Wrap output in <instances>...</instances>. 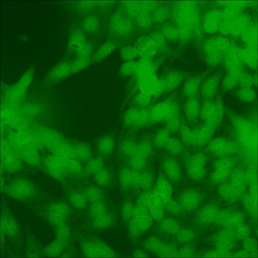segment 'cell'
I'll list each match as a JSON object with an SVG mask.
<instances>
[{
	"mask_svg": "<svg viewBox=\"0 0 258 258\" xmlns=\"http://www.w3.org/2000/svg\"><path fill=\"white\" fill-rule=\"evenodd\" d=\"M115 47L113 43L107 42L100 47L98 52L102 57H104L111 53L114 49Z\"/></svg>",
	"mask_w": 258,
	"mask_h": 258,
	"instance_id": "cell-50",
	"label": "cell"
},
{
	"mask_svg": "<svg viewBox=\"0 0 258 258\" xmlns=\"http://www.w3.org/2000/svg\"><path fill=\"white\" fill-rule=\"evenodd\" d=\"M163 170L167 178L174 182L179 180L181 176L180 165L174 159L168 158L165 159L162 163Z\"/></svg>",
	"mask_w": 258,
	"mask_h": 258,
	"instance_id": "cell-10",
	"label": "cell"
},
{
	"mask_svg": "<svg viewBox=\"0 0 258 258\" xmlns=\"http://www.w3.org/2000/svg\"><path fill=\"white\" fill-rule=\"evenodd\" d=\"M83 250L86 256L91 257H113L116 255L109 247L101 242H89L83 245Z\"/></svg>",
	"mask_w": 258,
	"mask_h": 258,
	"instance_id": "cell-6",
	"label": "cell"
},
{
	"mask_svg": "<svg viewBox=\"0 0 258 258\" xmlns=\"http://www.w3.org/2000/svg\"><path fill=\"white\" fill-rule=\"evenodd\" d=\"M82 26L86 31L93 32L98 29L99 21L97 18L93 16H90L85 18L82 22Z\"/></svg>",
	"mask_w": 258,
	"mask_h": 258,
	"instance_id": "cell-36",
	"label": "cell"
},
{
	"mask_svg": "<svg viewBox=\"0 0 258 258\" xmlns=\"http://www.w3.org/2000/svg\"><path fill=\"white\" fill-rule=\"evenodd\" d=\"M135 208L132 204L129 202H127L124 204L122 209V215L124 220H130L132 217Z\"/></svg>",
	"mask_w": 258,
	"mask_h": 258,
	"instance_id": "cell-48",
	"label": "cell"
},
{
	"mask_svg": "<svg viewBox=\"0 0 258 258\" xmlns=\"http://www.w3.org/2000/svg\"><path fill=\"white\" fill-rule=\"evenodd\" d=\"M102 196V191L100 188L94 186L87 189L85 195L87 200L92 203L100 201Z\"/></svg>",
	"mask_w": 258,
	"mask_h": 258,
	"instance_id": "cell-37",
	"label": "cell"
},
{
	"mask_svg": "<svg viewBox=\"0 0 258 258\" xmlns=\"http://www.w3.org/2000/svg\"><path fill=\"white\" fill-rule=\"evenodd\" d=\"M127 6V9L131 14L135 15L137 13L141 7L140 4L137 2H130Z\"/></svg>",
	"mask_w": 258,
	"mask_h": 258,
	"instance_id": "cell-54",
	"label": "cell"
},
{
	"mask_svg": "<svg viewBox=\"0 0 258 258\" xmlns=\"http://www.w3.org/2000/svg\"><path fill=\"white\" fill-rule=\"evenodd\" d=\"M192 101L187 102L184 108L187 122L189 126H191L195 125L197 122L201 109L198 102Z\"/></svg>",
	"mask_w": 258,
	"mask_h": 258,
	"instance_id": "cell-12",
	"label": "cell"
},
{
	"mask_svg": "<svg viewBox=\"0 0 258 258\" xmlns=\"http://www.w3.org/2000/svg\"><path fill=\"white\" fill-rule=\"evenodd\" d=\"M81 166L79 161L74 158H64V168L65 173L78 174L82 171Z\"/></svg>",
	"mask_w": 258,
	"mask_h": 258,
	"instance_id": "cell-22",
	"label": "cell"
},
{
	"mask_svg": "<svg viewBox=\"0 0 258 258\" xmlns=\"http://www.w3.org/2000/svg\"><path fill=\"white\" fill-rule=\"evenodd\" d=\"M215 128L205 123L195 127L192 130L191 145L199 147L209 143L211 140Z\"/></svg>",
	"mask_w": 258,
	"mask_h": 258,
	"instance_id": "cell-5",
	"label": "cell"
},
{
	"mask_svg": "<svg viewBox=\"0 0 258 258\" xmlns=\"http://www.w3.org/2000/svg\"><path fill=\"white\" fill-rule=\"evenodd\" d=\"M208 143V147L211 149L215 150H230L234 149L237 146L234 142L222 137L213 139Z\"/></svg>",
	"mask_w": 258,
	"mask_h": 258,
	"instance_id": "cell-15",
	"label": "cell"
},
{
	"mask_svg": "<svg viewBox=\"0 0 258 258\" xmlns=\"http://www.w3.org/2000/svg\"><path fill=\"white\" fill-rule=\"evenodd\" d=\"M152 146L149 141L143 140L137 144L135 154L145 158L151 154L152 150Z\"/></svg>",
	"mask_w": 258,
	"mask_h": 258,
	"instance_id": "cell-30",
	"label": "cell"
},
{
	"mask_svg": "<svg viewBox=\"0 0 258 258\" xmlns=\"http://www.w3.org/2000/svg\"><path fill=\"white\" fill-rule=\"evenodd\" d=\"M137 145L133 140L126 139L121 142L119 145V148L125 155L132 157L136 154Z\"/></svg>",
	"mask_w": 258,
	"mask_h": 258,
	"instance_id": "cell-25",
	"label": "cell"
},
{
	"mask_svg": "<svg viewBox=\"0 0 258 258\" xmlns=\"http://www.w3.org/2000/svg\"><path fill=\"white\" fill-rule=\"evenodd\" d=\"M170 134L165 128L159 129L155 133L153 138V143L157 148H164L170 137Z\"/></svg>",
	"mask_w": 258,
	"mask_h": 258,
	"instance_id": "cell-19",
	"label": "cell"
},
{
	"mask_svg": "<svg viewBox=\"0 0 258 258\" xmlns=\"http://www.w3.org/2000/svg\"><path fill=\"white\" fill-rule=\"evenodd\" d=\"M152 196V192H146L142 194L138 197L137 201L138 206L142 207L148 210Z\"/></svg>",
	"mask_w": 258,
	"mask_h": 258,
	"instance_id": "cell-45",
	"label": "cell"
},
{
	"mask_svg": "<svg viewBox=\"0 0 258 258\" xmlns=\"http://www.w3.org/2000/svg\"><path fill=\"white\" fill-rule=\"evenodd\" d=\"M84 145H80L74 149L75 158L78 160L85 162L89 161L91 156L90 150Z\"/></svg>",
	"mask_w": 258,
	"mask_h": 258,
	"instance_id": "cell-32",
	"label": "cell"
},
{
	"mask_svg": "<svg viewBox=\"0 0 258 258\" xmlns=\"http://www.w3.org/2000/svg\"><path fill=\"white\" fill-rule=\"evenodd\" d=\"M115 146L114 139L111 136H107L103 137L100 141L98 148L102 153L108 154L113 151Z\"/></svg>",
	"mask_w": 258,
	"mask_h": 258,
	"instance_id": "cell-23",
	"label": "cell"
},
{
	"mask_svg": "<svg viewBox=\"0 0 258 258\" xmlns=\"http://www.w3.org/2000/svg\"><path fill=\"white\" fill-rule=\"evenodd\" d=\"M181 119L179 115L174 116L166 121L165 128L170 134L174 133L179 131L181 123Z\"/></svg>",
	"mask_w": 258,
	"mask_h": 258,
	"instance_id": "cell-38",
	"label": "cell"
},
{
	"mask_svg": "<svg viewBox=\"0 0 258 258\" xmlns=\"http://www.w3.org/2000/svg\"><path fill=\"white\" fill-rule=\"evenodd\" d=\"M176 235L177 240L182 243H187L191 241L195 236V233L193 231L187 229H180Z\"/></svg>",
	"mask_w": 258,
	"mask_h": 258,
	"instance_id": "cell-34",
	"label": "cell"
},
{
	"mask_svg": "<svg viewBox=\"0 0 258 258\" xmlns=\"http://www.w3.org/2000/svg\"><path fill=\"white\" fill-rule=\"evenodd\" d=\"M70 234L69 229L67 225L64 223L59 225L57 233L58 240L64 242L68 240Z\"/></svg>",
	"mask_w": 258,
	"mask_h": 258,
	"instance_id": "cell-49",
	"label": "cell"
},
{
	"mask_svg": "<svg viewBox=\"0 0 258 258\" xmlns=\"http://www.w3.org/2000/svg\"><path fill=\"white\" fill-rule=\"evenodd\" d=\"M138 56V53L135 48L131 46L123 47L120 51V57L124 61L134 60Z\"/></svg>",
	"mask_w": 258,
	"mask_h": 258,
	"instance_id": "cell-35",
	"label": "cell"
},
{
	"mask_svg": "<svg viewBox=\"0 0 258 258\" xmlns=\"http://www.w3.org/2000/svg\"><path fill=\"white\" fill-rule=\"evenodd\" d=\"M93 3L88 2H79L78 4V8L80 10H88L93 6Z\"/></svg>",
	"mask_w": 258,
	"mask_h": 258,
	"instance_id": "cell-57",
	"label": "cell"
},
{
	"mask_svg": "<svg viewBox=\"0 0 258 258\" xmlns=\"http://www.w3.org/2000/svg\"><path fill=\"white\" fill-rule=\"evenodd\" d=\"M123 121L128 127L139 128L147 126L151 123L149 109L132 107L125 111Z\"/></svg>",
	"mask_w": 258,
	"mask_h": 258,
	"instance_id": "cell-1",
	"label": "cell"
},
{
	"mask_svg": "<svg viewBox=\"0 0 258 258\" xmlns=\"http://www.w3.org/2000/svg\"><path fill=\"white\" fill-rule=\"evenodd\" d=\"M164 206L163 205L157 204H152L150 205L148 211L153 219L160 221L163 219L164 216Z\"/></svg>",
	"mask_w": 258,
	"mask_h": 258,
	"instance_id": "cell-39",
	"label": "cell"
},
{
	"mask_svg": "<svg viewBox=\"0 0 258 258\" xmlns=\"http://www.w3.org/2000/svg\"><path fill=\"white\" fill-rule=\"evenodd\" d=\"M105 206L100 201L93 203L90 209V212L92 216L95 218L105 213Z\"/></svg>",
	"mask_w": 258,
	"mask_h": 258,
	"instance_id": "cell-43",
	"label": "cell"
},
{
	"mask_svg": "<svg viewBox=\"0 0 258 258\" xmlns=\"http://www.w3.org/2000/svg\"><path fill=\"white\" fill-rule=\"evenodd\" d=\"M223 114L222 106L212 102L205 103L201 109L199 117L205 123L215 128L222 119Z\"/></svg>",
	"mask_w": 258,
	"mask_h": 258,
	"instance_id": "cell-4",
	"label": "cell"
},
{
	"mask_svg": "<svg viewBox=\"0 0 258 258\" xmlns=\"http://www.w3.org/2000/svg\"><path fill=\"white\" fill-rule=\"evenodd\" d=\"M199 202L198 194L195 190L190 189L183 192L179 198V203L185 210L192 211L197 207Z\"/></svg>",
	"mask_w": 258,
	"mask_h": 258,
	"instance_id": "cell-11",
	"label": "cell"
},
{
	"mask_svg": "<svg viewBox=\"0 0 258 258\" xmlns=\"http://www.w3.org/2000/svg\"><path fill=\"white\" fill-rule=\"evenodd\" d=\"M134 77L136 80L138 91L151 96L155 94L156 82L154 74L137 78Z\"/></svg>",
	"mask_w": 258,
	"mask_h": 258,
	"instance_id": "cell-9",
	"label": "cell"
},
{
	"mask_svg": "<svg viewBox=\"0 0 258 258\" xmlns=\"http://www.w3.org/2000/svg\"><path fill=\"white\" fill-rule=\"evenodd\" d=\"M137 21L142 27H146L148 26L150 23V18L146 11H143L139 14Z\"/></svg>",
	"mask_w": 258,
	"mask_h": 258,
	"instance_id": "cell-53",
	"label": "cell"
},
{
	"mask_svg": "<svg viewBox=\"0 0 258 258\" xmlns=\"http://www.w3.org/2000/svg\"><path fill=\"white\" fill-rule=\"evenodd\" d=\"M152 96L139 91L133 97L132 101L135 106L141 108H147L151 104Z\"/></svg>",
	"mask_w": 258,
	"mask_h": 258,
	"instance_id": "cell-27",
	"label": "cell"
},
{
	"mask_svg": "<svg viewBox=\"0 0 258 258\" xmlns=\"http://www.w3.org/2000/svg\"><path fill=\"white\" fill-rule=\"evenodd\" d=\"M69 199L72 204L77 208L82 209L86 205L87 199L85 195L79 192L71 193L70 195Z\"/></svg>",
	"mask_w": 258,
	"mask_h": 258,
	"instance_id": "cell-31",
	"label": "cell"
},
{
	"mask_svg": "<svg viewBox=\"0 0 258 258\" xmlns=\"http://www.w3.org/2000/svg\"><path fill=\"white\" fill-rule=\"evenodd\" d=\"M136 63V71L134 75L135 77L154 74V67L151 58H140Z\"/></svg>",
	"mask_w": 258,
	"mask_h": 258,
	"instance_id": "cell-14",
	"label": "cell"
},
{
	"mask_svg": "<svg viewBox=\"0 0 258 258\" xmlns=\"http://www.w3.org/2000/svg\"><path fill=\"white\" fill-rule=\"evenodd\" d=\"M153 181V176L151 173L145 172L141 174L140 186L143 189H148L151 185Z\"/></svg>",
	"mask_w": 258,
	"mask_h": 258,
	"instance_id": "cell-47",
	"label": "cell"
},
{
	"mask_svg": "<svg viewBox=\"0 0 258 258\" xmlns=\"http://www.w3.org/2000/svg\"><path fill=\"white\" fill-rule=\"evenodd\" d=\"M145 158L137 155L132 157L130 164L134 170L138 171L143 169L145 165Z\"/></svg>",
	"mask_w": 258,
	"mask_h": 258,
	"instance_id": "cell-46",
	"label": "cell"
},
{
	"mask_svg": "<svg viewBox=\"0 0 258 258\" xmlns=\"http://www.w3.org/2000/svg\"><path fill=\"white\" fill-rule=\"evenodd\" d=\"M243 91H241V93L244 94L242 96L244 97L241 98L243 100L247 101H250L254 99V93L250 89H245Z\"/></svg>",
	"mask_w": 258,
	"mask_h": 258,
	"instance_id": "cell-56",
	"label": "cell"
},
{
	"mask_svg": "<svg viewBox=\"0 0 258 258\" xmlns=\"http://www.w3.org/2000/svg\"><path fill=\"white\" fill-rule=\"evenodd\" d=\"M112 221V217L110 215L105 213L95 217L94 224L98 228H104L110 226Z\"/></svg>",
	"mask_w": 258,
	"mask_h": 258,
	"instance_id": "cell-40",
	"label": "cell"
},
{
	"mask_svg": "<svg viewBox=\"0 0 258 258\" xmlns=\"http://www.w3.org/2000/svg\"><path fill=\"white\" fill-rule=\"evenodd\" d=\"M154 191L160 198L164 204L171 199L172 187L167 178L162 174L158 176Z\"/></svg>",
	"mask_w": 258,
	"mask_h": 258,
	"instance_id": "cell-8",
	"label": "cell"
},
{
	"mask_svg": "<svg viewBox=\"0 0 258 258\" xmlns=\"http://www.w3.org/2000/svg\"><path fill=\"white\" fill-rule=\"evenodd\" d=\"M202 156L199 153L195 154L190 157L188 162L187 172L189 177L193 180H198L201 176L200 160Z\"/></svg>",
	"mask_w": 258,
	"mask_h": 258,
	"instance_id": "cell-13",
	"label": "cell"
},
{
	"mask_svg": "<svg viewBox=\"0 0 258 258\" xmlns=\"http://www.w3.org/2000/svg\"><path fill=\"white\" fill-rule=\"evenodd\" d=\"M178 251L175 246L162 242L161 247L156 254L161 257H177Z\"/></svg>",
	"mask_w": 258,
	"mask_h": 258,
	"instance_id": "cell-28",
	"label": "cell"
},
{
	"mask_svg": "<svg viewBox=\"0 0 258 258\" xmlns=\"http://www.w3.org/2000/svg\"><path fill=\"white\" fill-rule=\"evenodd\" d=\"M103 164V160L101 158H98L90 160L85 166V172L88 175H94L102 169Z\"/></svg>",
	"mask_w": 258,
	"mask_h": 258,
	"instance_id": "cell-29",
	"label": "cell"
},
{
	"mask_svg": "<svg viewBox=\"0 0 258 258\" xmlns=\"http://www.w3.org/2000/svg\"><path fill=\"white\" fill-rule=\"evenodd\" d=\"M136 67V61L134 60L125 61L120 67L119 74L123 77H131L134 75Z\"/></svg>",
	"mask_w": 258,
	"mask_h": 258,
	"instance_id": "cell-24",
	"label": "cell"
},
{
	"mask_svg": "<svg viewBox=\"0 0 258 258\" xmlns=\"http://www.w3.org/2000/svg\"><path fill=\"white\" fill-rule=\"evenodd\" d=\"M120 179L123 186H128L131 183V171L127 169H123L120 174Z\"/></svg>",
	"mask_w": 258,
	"mask_h": 258,
	"instance_id": "cell-51",
	"label": "cell"
},
{
	"mask_svg": "<svg viewBox=\"0 0 258 258\" xmlns=\"http://www.w3.org/2000/svg\"><path fill=\"white\" fill-rule=\"evenodd\" d=\"M161 220L160 224L161 228L168 233L176 235L180 229L178 223L173 219L167 218Z\"/></svg>",
	"mask_w": 258,
	"mask_h": 258,
	"instance_id": "cell-26",
	"label": "cell"
},
{
	"mask_svg": "<svg viewBox=\"0 0 258 258\" xmlns=\"http://www.w3.org/2000/svg\"><path fill=\"white\" fill-rule=\"evenodd\" d=\"M153 219L148 212L133 216L128 224L129 233L131 238L136 239L150 228Z\"/></svg>",
	"mask_w": 258,
	"mask_h": 258,
	"instance_id": "cell-3",
	"label": "cell"
},
{
	"mask_svg": "<svg viewBox=\"0 0 258 258\" xmlns=\"http://www.w3.org/2000/svg\"><path fill=\"white\" fill-rule=\"evenodd\" d=\"M162 243V242L156 237H152L145 240L144 245L147 250L157 254L161 247Z\"/></svg>",
	"mask_w": 258,
	"mask_h": 258,
	"instance_id": "cell-33",
	"label": "cell"
},
{
	"mask_svg": "<svg viewBox=\"0 0 258 258\" xmlns=\"http://www.w3.org/2000/svg\"><path fill=\"white\" fill-rule=\"evenodd\" d=\"M134 256L135 257H145L148 256L144 252L140 249L137 250L135 252Z\"/></svg>",
	"mask_w": 258,
	"mask_h": 258,
	"instance_id": "cell-58",
	"label": "cell"
},
{
	"mask_svg": "<svg viewBox=\"0 0 258 258\" xmlns=\"http://www.w3.org/2000/svg\"><path fill=\"white\" fill-rule=\"evenodd\" d=\"M233 124L237 129L243 132L249 131L251 129V124L246 120L240 117H233Z\"/></svg>",
	"mask_w": 258,
	"mask_h": 258,
	"instance_id": "cell-41",
	"label": "cell"
},
{
	"mask_svg": "<svg viewBox=\"0 0 258 258\" xmlns=\"http://www.w3.org/2000/svg\"><path fill=\"white\" fill-rule=\"evenodd\" d=\"M134 47L140 58H151L155 51V46L153 41L146 35L139 37L136 42Z\"/></svg>",
	"mask_w": 258,
	"mask_h": 258,
	"instance_id": "cell-7",
	"label": "cell"
},
{
	"mask_svg": "<svg viewBox=\"0 0 258 258\" xmlns=\"http://www.w3.org/2000/svg\"><path fill=\"white\" fill-rule=\"evenodd\" d=\"M141 174L138 171H131V183L136 186H140Z\"/></svg>",
	"mask_w": 258,
	"mask_h": 258,
	"instance_id": "cell-55",
	"label": "cell"
},
{
	"mask_svg": "<svg viewBox=\"0 0 258 258\" xmlns=\"http://www.w3.org/2000/svg\"><path fill=\"white\" fill-rule=\"evenodd\" d=\"M85 37L81 31L76 30L71 35L69 42L68 47L70 49H79L86 43Z\"/></svg>",
	"mask_w": 258,
	"mask_h": 258,
	"instance_id": "cell-18",
	"label": "cell"
},
{
	"mask_svg": "<svg viewBox=\"0 0 258 258\" xmlns=\"http://www.w3.org/2000/svg\"><path fill=\"white\" fill-rule=\"evenodd\" d=\"M186 122L182 118L179 130L183 144L187 146L191 145L192 130Z\"/></svg>",
	"mask_w": 258,
	"mask_h": 258,
	"instance_id": "cell-20",
	"label": "cell"
},
{
	"mask_svg": "<svg viewBox=\"0 0 258 258\" xmlns=\"http://www.w3.org/2000/svg\"><path fill=\"white\" fill-rule=\"evenodd\" d=\"M164 206L166 210L172 214L179 215L182 211V207L179 203L172 199L164 204Z\"/></svg>",
	"mask_w": 258,
	"mask_h": 258,
	"instance_id": "cell-42",
	"label": "cell"
},
{
	"mask_svg": "<svg viewBox=\"0 0 258 258\" xmlns=\"http://www.w3.org/2000/svg\"><path fill=\"white\" fill-rule=\"evenodd\" d=\"M68 212V208L65 204L59 203L55 204L52 211L54 222L58 225L63 224Z\"/></svg>",
	"mask_w": 258,
	"mask_h": 258,
	"instance_id": "cell-17",
	"label": "cell"
},
{
	"mask_svg": "<svg viewBox=\"0 0 258 258\" xmlns=\"http://www.w3.org/2000/svg\"><path fill=\"white\" fill-rule=\"evenodd\" d=\"M94 178L96 183L101 186H104L108 183L110 176L106 170L102 169L94 175Z\"/></svg>",
	"mask_w": 258,
	"mask_h": 258,
	"instance_id": "cell-44",
	"label": "cell"
},
{
	"mask_svg": "<svg viewBox=\"0 0 258 258\" xmlns=\"http://www.w3.org/2000/svg\"><path fill=\"white\" fill-rule=\"evenodd\" d=\"M183 143L177 138L170 137L164 148L169 153L175 155L180 153L183 150Z\"/></svg>",
	"mask_w": 258,
	"mask_h": 258,
	"instance_id": "cell-21",
	"label": "cell"
},
{
	"mask_svg": "<svg viewBox=\"0 0 258 258\" xmlns=\"http://www.w3.org/2000/svg\"><path fill=\"white\" fill-rule=\"evenodd\" d=\"M149 110L151 123H165L171 118L179 115V108L173 104H156Z\"/></svg>",
	"mask_w": 258,
	"mask_h": 258,
	"instance_id": "cell-2",
	"label": "cell"
},
{
	"mask_svg": "<svg viewBox=\"0 0 258 258\" xmlns=\"http://www.w3.org/2000/svg\"><path fill=\"white\" fill-rule=\"evenodd\" d=\"M111 24L114 30L120 34L128 33L132 27L129 20L120 15H116L114 17Z\"/></svg>",
	"mask_w": 258,
	"mask_h": 258,
	"instance_id": "cell-16",
	"label": "cell"
},
{
	"mask_svg": "<svg viewBox=\"0 0 258 258\" xmlns=\"http://www.w3.org/2000/svg\"><path fill=\"white\" fill-rule=\"evenodd\" d=\"M194 253L193 247L190 245H187L178 250L177 257H190L193 255Z\"/></svg>",
	"mask_w": 258,
	"mask_h": 258,
	"instance_id": "cell-52",
	"label": "cell"
}]
</instances>
